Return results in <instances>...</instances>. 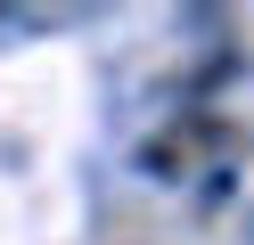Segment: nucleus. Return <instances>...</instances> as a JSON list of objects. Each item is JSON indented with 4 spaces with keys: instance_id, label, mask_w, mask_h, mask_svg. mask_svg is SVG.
Returning a JSON list of instances; mask_svg holds the SVG:
<instances>
[{
    "instance_id": "2",
    "label": "nucleus",
    "mask_w": 254,
    "mask_h": 245,
    "mask_svg": "<svg viewBox=\"0 0 254 245\" xmlns=\"http://www.w3.org/2000/svg\"><path fill=\"white\" fill-rule=\"evenodd\" d=\"M246 229H254V221H246Z\"/></svg>"
},
{
    "instance_id": "1",
    "label": "nucleus",
    "mask_w": 254,
    "mask_h": 245,
    "mask_svg": "<svg viewBox=\"0 0 254 245\" xmlns=\"http://www.w3.org/2000/svg\"><path fill=\"white\" fill-rule=\"evenodd\" d=\"M230 147H238V131H230V123H205V114H189L181 131L148 139V172H181V180H197V172H205V155H230Z\"/></svg>"
}]
</instances>
